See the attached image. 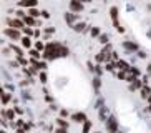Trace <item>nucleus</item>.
I'll return each instance as SVG.
<instances>
[{
  "label": "nucleus",
  "mask_w": 151,
  "mask_h": 133,
  "mask_svg": "<svg viewBox=\"0 0 151 133\" xmlns=\"http://www.w3.org/2000/svg\"><path fill=\"white\" fill-rule=\"evenodd\" d=\"M4 35L9 37L10 40H22L20 38V32H18V28H5Z\"/></svg>",
  "instance_id": "nucleus-1"
},
{
  "label": "nucleus",
  "mask_w": 151,
  "mask_h": 133,
  "mask_svg": "<svg viewBox=\"0 0 151 133\" xmlns=\"http://www.w3.org/2000/svg\"><path fill=\"white\" fill-rule=\"evenodd\" d=\"M110 13H111V20H113V25L116 27V30L123 32V27L120 25V22H118V9H116V7H111Z\"/></svg>",
  "instance_id": "nucleus-2"
},
{
  "label": "nucleus",
  "mask_w": 151,
  "mask_h": 133,
  "mask_svg": "<svg viewBox=\"0 0 151 133\" xmlns=\"http://www.w3.org/2000/svg\"><path fill=\"white\" fill-rule=\"evenodd\" d=\"M106 130H108V133H116V132H118V121H116L115 116H110V118H108Z\"/></svg>",
  "instance_id": "nucleus-3"
},
{
  "label": "nucleus",
  "mask_w": 151,
  "mask_h": 133,
  "mask_svg": "<svg viewBox=\"0 0 151 133\" xmlns=\"http://www.w3.org/2000/svg\"><path fill=\"white\" fill-rule=\"evenodd\" d=\"M7 23H9L12 28H23V20H20V18H9L7 20Z\"/></svg>",
  "instance_id": "nucleus-4"
},
{
  "label": "nucleus",
  "mask_w": 151,
  "mask_h": 133,
  "mask_svg": "<svg viewBox=\"0 0 151 133\" xmlns=\"http://www.w3.org/2000/svg\"><path fill=\"white\" fill-rule=\"evenodd\" d=\"M70 9H71V12H81L83 10V4H81L80 0H71Z\"/></svg>",
  "instance_id": "nucleus-5"
},
{
  "label": "nucleus",
  "mask_w": 151,
  "mask_h": 133,
  "mask_svg": "<svg viewBox=\"0 0 151 133\" xmlns=\"http://www.w3.org/2000/svg\"><path fill=\"white\" fill-rule=\"evenodd\" d=\"M71 120L76 121V123H85L86 121V115L85 113H75V115L71 116Z\"/></svg>",
  "instance_id": "nucleus-6"
},
{
  "label": "nucleus",
  "mask_w": 151,
  "mask_h": 133,
  "mask_svg": "<svg viewBox=\"0 0 151 133\" xmlns=\"http://www.w3.org/2000/svg\"><path fill=\"white\" fill-rule=\"evenodd\" d=\"M38 4V0H22L18 5H22V7H28V9H32V7H35V5Z\"/></svg>",
  "instance_id": "nucleus-7"
},
{
  "label": "nucleus",
  "mask_w": 151,
  "mask_h": 133,
  "mask_svg": "<svg viewBox=\"0 0 151 133\" xmlns=\"http://www.w3.org/2000/svg\"><path fill=\"white\" fill-rule=\"evenodd\" d=\"M123 47H124L126 50H129V52H136V50H138V45L133 43V42H124Z\"/></svg>",
  "instance_id": "nucleus-8"
},
{
  "label": "nucleus",
  "mask_w": 151,
  "mask_h": 133,
  "mask_svg": "<svg viewBox=\"0 0 151 133\" xmlns=\"http://www.w3.org/2000/svg\"><path fill=\"white\" fill-rule=\"evenodd\" d=\"M116 66H118L120 70H123V72H129V66L124 60H118V62H116Z\"/></svg>",
  "instance_id": "nucleus-9"
},
{
  "label": "nucleus",
  "mask_w": 151,
  "mask_h": 133,
  "mask_svg": "<svg viewBox=\"0 0 151 133\" xmlns=\"http://www.w3.org/2000/svg\"><path fill=\"white\" fill-rule=\"evenodd\" d=\"M136 88H141V82L134 78V82H131V85H129V90H136Z\"/></svg>",
  "instance_id": "nucleus-10"
},
{
  "label": "nucleus",
  "mask_w": 151,
  "mask_h": 133,
  "mask_svg": "<svg viewBox=\"0 0 151 133\" xmlns=\"http://www.w3.org/2000/svg\"><path fill=\"white\" fill-rule=\"evenodd\" d=\"M23 22L27 23V25H35V17H30V15H27V17H23Z\"/></svg>",
  "instance_id": "nucleus-11"
},
{
  "label": "nucleus",
  "mask_w": 151,
  "mask_h": 133,
  "mask_svg": "<svg viewBox=\"0 0 151 133\" xmlns=\"http://www.w3.org/2000/svg\"><path fill=\"white\" fill-rule=\"evenodd\" d=\"M28 15L37 18V17H40V15H42V12H38L37 9H33V7H32V9H28Z\"/></svg>",
  "instance_id": "nucleus-12"
},
{
  "label": "nucleus",
  "mask_w": 151,
  "mask_h": 133,
  "mask_svg": "<svg viewBox=\"0 0 151 133\" xmlns=\"http://www.w3.org/2000/svg\"><path fill=\"white\" fill-rule=\"evenodd\" d=\"M32 63H33V65H35V68H38V70H42V68H45V66H47V63H45V62H37L35 58L32 60Z\"/></svg>",
  "instance_id": "nucleus-13"
},
{
  "label": "nucleus",
  "mask_w": 151,
  "mask_h": 133,
  "mask_svg": "<svg viewBox=\"0 0 151 133\" xmlns=\"http://www.w3.org/2000/svg\"><path fill=\"white\" fill-rule=\"evenodd\" d=\"M65 20H67L68 23H73L76 20V17H75V13H65Z\"/></svg>",
  "instance_id": "nucleus-14"
},
{
  "label": "nucleus",
  "mask_w": 151,
  "mask_h": 133,
  "mask_svg": "<svg viewBox=\"0 0 151 133\" xmlns=\"http://www.w3.org/2000/svg\"><path fill=\"white\" fill-rule=\"evenodd\" d=\"M22 45L25 47V48H30V45H32L30 37H23V38H22Z\"/></svg>",
  "instance_id": "nucleus-15"
},
{
  "label": "nucleus",
  "mask_w": 151,
  "mask_h": 133,
  "mask_svg": "<svg viewBox=\"0 0 151 133\" xmlns=\"http://www.w3.org/2000/svg\"><path fill=\"white\" fill-rule=\"evenodd\" d=\"M2 115L4 116H7L9 120H14V116H15V110H9V111H2Z\"/></svg>",
  "instance_id": "nucleus-16"
},
{
  "label": "nucleus",
  "mask_w": 151,
  "mask_h": 133,
  "mask_svg": "<svg viewBox=\"0 0 151 133\" xmlns=\"http://www.w3.org/2000/svg\"><path fill=\"white\" fill-rule=\"evenodd\" d=\"M90 130H91V123L86 120V121L83 123V133H90Z\"/></svg>",
  "instance_id": "nucleus-17"
},
{
  "label": "nucleus",
  "mask_w": 151,
  "mask_h": 133,
  "mask_svg": "<svg viewBox=\"0 0 151 133\" xmlns=\"http://www.w3.org/2000/svg\"><path fill=\"white\" fill-rule=\"evenodd\" d=\"M57 123L60 125L62 128H68V121H65L63 118H58V120H57Z\"/></svg>",
  "instance_id": "nucleus-18"
},
{
  "label": "nucleus",
  "mask_w": 151,
  "mask_h": 133,
  "mask_svg": "<svg viewBox=\"0 0 151 133\" xmlns=\"http://www.w3.org/2000/svg\"><path fill=\"white\" fill-rule=\"evenodd\" d=\"M73 28H75L76 32H83L85 30V23H75V25H73Z\"/></svg>",
  "instance_id": "nucleus-19"
},
{
  "label": "nucleus",
  "mask_w": 151,
  "mask_h": 133,
  "mask_svg": "<svg viewBox=\"0 0 151 133\" xmlns=\"http://www.w3.org/2000/svg\"><path fill=\"white\" fill-rule=\"evenodd\" d=\"M9 100H10V95H9V93L2 92V102H4V105H5V103H9Z\"/></svg>",
  "instance_id": "nucleus-20"
},
{
  "label": "nucleus",
  "mask_w": 151,
  "mask_h": 133,
  "mask_svg": "<svg viewBox=\"0 0 151 133\" xmlns=\"http://www.w3.org/2000/svg\"><path fill=\"white\" fill-rule=\"evenodd\" d=\"M150 88H141V97L143 98H148V97H150Z\"/></svg>",
  "instance_id": "nucleus-21"
},
{
  "label": "nucleus",
  "mask_w": 151,
  "mask_h": 133,
  "mask_svg": "<svg viewBox=\"0 0 151 133\" xmlns=\"http://www.w3.org/2000/svg\"><path fill=\"white\" fill-rule=\"evenodd\" d=\"M30 55H32V58H38V57H40L38 50H30Z\"/></svg>",
  "instance_id": "nucleus-22"
},
{
  "label": "nucleus",
  "mask_w": 151,
  "mask_h": 133,
  "mask_svg": "<svg viewBox=\"0 0 151 133\" xmlns=\"http://www.w3.org/2000/svg\"><path fill=\"white\" fill-rule=\"evenodd\" d=\"M118 78H120V80H126L128 77H126V73H124L123 70H120V73H118Z\"/></svg>",
  "instance_id": "nucleus-23"
},
{
  "label": "nucleus",
  "mask_w": 151,
  "mask_h": 133,
  "mask_svg": "<svg viewBox=\"0 0 151 133\" xmlns=\"http://www.w3.org/2000/svg\"><path fill=\"white\" fill-rule=\"evenodd\" d=\"M91 35L98 37V35H100V28H96V27H95V28H91Z\"/></svg>",
  "instance_id": "nucleus-24"
},
{
  "label": "nucleus",
  "mask_w": 151,
  "mask_h": 133,
  "mask_svg": "<svg viewBox=\"0 0 151 133\" xmlns=\"http://www.w3.org/2000/svg\"><path fill=\"white\" fill-rule=\"evenodd\" d=\"M129 73H131V75H139V70H138V68H129Z\"/></svg>",
  "instance_id": "nucleus-25"
},
{
  "label": "nucleus",
  "mask_w": 151,
  "mask_h": 133,
  "mask_svg": "<svg viewBox=\"0 0 151 133\" xmlns=\"http://www.w3.org/2000/svg\"><path fill=\"white\" fill-rule=\"evenodd\" d=\"M23 32H25V35H27V37H30L32 33H33V32H32V28H27V27H23Z\"/></svg>",
  "instance_id": "nucleus-26"
},
{
  "label": "nucleus",
  "mask_w": 151,
  "mask_h": 133,
  "mask_svg": "<svg viewBox=\"0 0 151 133\" xmlns=\"http://www.w3.org/2000/svg\"><path fill=\"white\" fill-rule=\"evenodd\" d=\"M12 48H14V52H15V53H17L18 57H22V50L18 48V47H15V45H14V47H12Z\"/></svg>",
  "instance_id": "nucleus-27"
},
{
  "label": "nucleus",
  "mask_w": 151,
  "mask_h": 133,
  "mask_svg": "<svg viewBox=\"0 0 151 133\" xmlns=\"http://www.w3.org/2000/svg\"><path fill=\"white\" fill-rule=\"evenodd\" d=\"M100 42H101V43H106V42H108V35H100Z\"/></svg>",
  "instance_id": "nucleus-28"
},
{
  "label": "nucleus",
  "mask_w": 151,
  "mask_h": 133,
  "mask_svg": "<svg viewBox=\"0 0 151 133\" xmlns=\"http://www.w3.org/2000/svg\"><path fill=\"white\" fill-rule=\"evenodd\" d=\"M93 87H95L96 90L100 88V78H95V80H93Z\"/></svg>",
  "instance_id": "nucleus-29"
},
{
  "label": "nucleus",
  "mask_w": 151,
  "mask_h": 133,
  "mask_svg": "<svg viewBox=\"0 0 151 133\" xmlns=\"http://www.w3.org/2000/svg\"><path fill=\"white\" fill-rule=\"evenodd\" d=\"M40 80L45 83V82H47V73H40Z\"/></svg>",
  "instance_id": "nucleus-30"
},
{
  "label": "nucleus",
  "mask_w": 151,
  "mask_h": 133,
  "mask_svg": "<svg viewBox=\"0 0 151 133\" xmlns=\"http://www.w3.org/2000/svg\"><path fill=\"white\" fill-rule=\"evenodd\" d=\"M42 48H45L43 43H42V42H37V50H42Z\"/></svg>",
  "instance_id": "nucleus-31"
},
{
  "label": "nucleus",
  "mask_w": 151,
  "mask_h": 133,
  "mask_svg": "<svg viewBox=\"0 0 151 133\" xmlns=\"http://www.w3.org/2000/svg\"><path fill=\"white\" fill-rule=\"evenodd\" d=\"M15 13H17V17H25V13H23L22 10H17Z\"/></svg>",
  "instance_id": "nucleus-32"
},
{
  "label": "nucleus",
  "mask_w": 151,
  "mask_h": 133,
  "mask_svg": "<svg viewBox=\"0 0 151 133\" xmlns=\"http://www.w3.org/2000/svg\"><path fill=\"white\" fill-rule=\"evenodd\" d=\"M42 15H43V17H45V18H48V17H50V13H48V12H47V10H43V12H42Z\"/></svg>",
  "instance_id": "nucleus-33"
},
{
  "label": "nucleus",
  "mask_w": 151,
  "mask_h": 133,
  "mask_svg": "<svg viewBox=\"0 0 151 133\" xmlns=\"http://www.w3.org/2000/svg\"><path fill=\"white\" fill-rule=\"evenodd\" d=\"M55 133H67V128H60V130H57Z\"/></svg>",
  "instance_id": "nucleus-34"
},
{
  "label": "nucleus",
  "mask_w": 151,
  "mask_h": 133,
  "mask_svg": "<svg viewBox=\"0 0 151 133\" xmlns=\"http://www.w3.org/2000/svg\"><path fill=\"white\" fill-rule=\"evenodd\" d=\"M23 128H25V130H30L32 125H30V123H25V125H23Z\"/></svg>",
  "instance_id": "nucleus-35"
},
{
  "label": "nucleus",
  "mask_w": 151,
  "mask_h": 133,
  "mask_svg": "<svg viewBox=\"0 0 151 133\" xmlns=\"http://www.w3.org/2000/svg\"><path fill=\"white\" fill-rule=\"evenodd\" d=\"M18 62H20V63H23V65H25V63H27V60H23L22 57H18Z\"/></svg>",
  "instance_id": "nucleus-36"
},
{
  "label": "nucleus",
  "mask_w": 151,
  "mask_h": 133,
  "mask_svg": "<svg viewBox=\"0 0 151 133\" xmlns=\"http://www.w3.org/2000/svg\"><path fill=\"white\" fill-rule=\"evenodd\" d=\"M148 72H150V75H151V63L148 65Z\"/></svg>",
  "instance_id": "nucleus-37"
},
{
  "label": "nucleus",
  "mask_w": 151,
  "mask_h": 133,
  "mask_svg": "<svg viewBox=\"0 0 151 133\" xmlns=\"http://www.w3.org/2000/svg\"><path fill=\"white\" fill-rule=\"evenodd\" d=\"M148 102H150V103H151V93H150V97H148Z\"/></svg>",
  "instance_id": "nucleus-38"
},
{
  "label": "nucleus",
  "mask_w": 151,
  "mask_h": 133,
  "mask_svg": "<svg viewBox=\"0 0 151 133\" xmlns=\"http://www.w3.org/2000/svg\"><path fill=\"white\" fill-rule=\"evenodd\" d=\"M80 2H91V0H80Z\"/></svg>",
  "instance_id": "nucleus-39"
},
{
  "label": "nucleus",
  "mask_w": 151,
  "mask_h": 133,
  "mask_svg": "<svg viewBox=\"0 0 151 133\" xmlns=\"http://www.w3.org/2000/svg\"><path fill=\"white\" fill-rule=\"evenodd\" d=\"M148 110H150V111H151V105H150V106H148Z\"/></svg>",
  "instance_id": "nucleus-40"
}]
</instances>
